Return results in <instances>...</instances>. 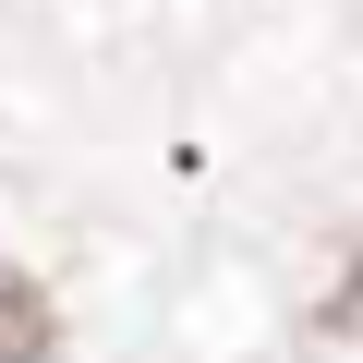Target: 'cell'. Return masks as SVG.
<instances>
[{"label": "cell", "instance_id": "cell-1", "mask_svg": "<svg viewBox=\"0 0 363 363\" xmlns=\"http://www.w3.org/2000/svg\"><path fill=\"white\" fill-rule=\"evenodd\" d=\"M49 351H61V315H49V291L0 267V363H49Z\"/></svg>", "mask_w": 363, "mask_h": 363}]
</instances>
